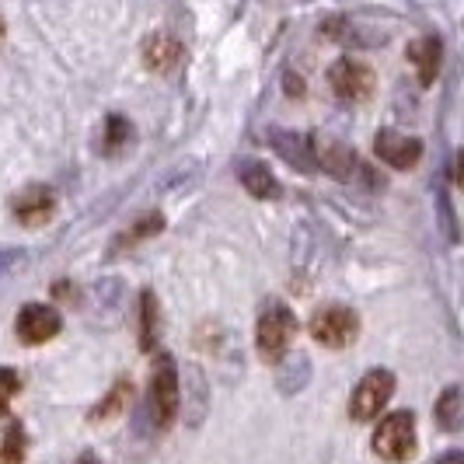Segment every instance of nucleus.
I'll return each mask as SVG.
<instances>
[{
	"label": "nucleus",
	"mask_w": 464,
	"mask_h": 464,
	"mask_svg": "<svg viewBox=\"0 0 464 464\" xmlns=\"http://www.w3.org/2000/svg\"><path fill=\"white\" fill-rule=\"evenodd\" d=\"M161 227H164L161 217H158V213H147V217H143L140 224H133L130 231L119 237V248H126V245H137L140 237H150V234H158Z\"/></svg>",
	"instance_id": "20"
},
{
	"label": "nucleus",
	"mask_w": 464,
	"mask_h": 464,
	"mask_svg": "<svg viewBox=\"0 0 464 464\" xmlns=\"http://www.w3.org/2000/svg\"><path fill=\"white\" fill-rule=\"evenodd\" d=\"M276 363H279L276 384H279V392H283V395L301 392L304 384L311 381V360L304 356L301 349H297V353H290V356H279Z\"/></svg>",
	"instance_id": "15"
},
{
	"label": "nucleus",
	"mask_w": 464,
	"mask_h": 464,
	"mask_svg": "<svg viewBox=\"0 0 464 464\" xmlns=\"http://www.w3.org/2000/svg\"><path fill=\"white\" fill-rule=\"evenodd\" d=\"M0 43H4V22H0Z\"/></svg>",
	"instance_id": "26"
},
{
	"label": "nucleus",
	"mask_w": 464,
	"mask_h": 464,
	"mask_svg": "<svg viewBox=\"0 0 464 464\" xmlns=\"http://www.w3.org/2000/svg\"><path fill=\"white\" fill-rule=\"evenodd\" d=\"M269 147L276 150L283 161L294 164V168H301V171H314V168H318V164L311 161V158H314V154H311V140L301 137L297 130L273 126V130H269Z\"/></svg>",
	"instance_id": "10"
},
{
	"label": "nucleus",
	"mask_w": 464,
	"mask_h": 464,
	"mask_svg": "<svg viewBox=\"0 0 464 464\" xmlns=\"http://www.w3.org/2000/svg\"><path fill=\"white\" fill-rule=\"evenodd\" d=\"M154 311H158V307H154V297L143 294V339H140L143 349H150V343H154Z\"/></svg>",
	"instance_id": "22"
},
{
	"label": "nucleus",
	"mask_w": 464,
	"mask_h": 464,
	"mask_svg": "<svg viewBox=\"0 0 464 464\" xmlns=\"http://www.w3.org/2000/svg\"><path fill=\"white\" fill-rule=\"evenodd\" d=\"M28 440H24L22 422H11L4 433H0V464H22Z\"/></svg>",
	"instance_id": "17"
},
{
	"label": "nucleus",
	"mask_w": 464,
	"mask_h": 464,
	"mask_svg": "<svg viewBox=\"0 0 464 464\" xmlns=\"http://www.w3.org/2000/svg\"><path fill=\"white\" fill-rule=\"evenodd\" d=\"M143 63L158 73H171V70L182 63V43L164 35V32H154L147 43H143Z\"/></svg>",
	"instance_id": "13"
},
{
	"label": "nucleus",
	"mask_w": 464,
	"mask_h": 464,
	"mask_svg": "<svg viewBox=\"0 0 464 464\" xmlns=\"http://www.w3.org/2000/svg\"><path fill=\"white\" fill-rule=\"evenodd\" d=\"M328 84L349 105L353 102H367L373 94V70L367 63H360V60H353V56H343V60H335L328 67Z\"/></svg>",
	"instance_id": "6"
},
{
	"label": "nucleus",
	"mask_w": 464,
	"mask_h": 464,
	"mask_svg": "<svg viewBox=\"0 0 464 464\" xmlns=\"http://www.w3.org/2000/svg\"><path fill=\"white\" fill-rule=\"evenodd\" d=\"M311 335H314V343H322L328 349H346L360 335V318L353 307L328 304V307H318L311 314Z\"/></svg>",
	"instance_id": "4"
},
{
	"label": "nucleus",
	"mask_w": 464,
	"mask_h": 464,
	"mask_svg": "<svg viewBox=\"0 0 464 464\" xmlns=\"http://www.w3.org/2000/svg\"><path fill=\"white\" fill-rule=\"evenodd\" d=\"M234 171H237V179H241V186L248 188L256 199H279V182L276 175L269 171V164H262L258 158H241V161L234 164Z\"/></svg>",
	"instance_id": "12"
},
{
	"label": "nucleus",
	"mask_w": 464,
	"mask_h": 464,
	"mask_svg": "<svg viewBox=\"0 0 464 464\" xmlns=\"http://www.w3.org/2000/svg\"><path fill=\"white\" fill-rule=\"evenodd\" d=\"M373 454L388 464H401L416 454V416L412 412H392L381 419L373 433Z\"/></svg>",
	"instance_id": "2"
},
{
	"label": "nucleus",
	"mask_w": 464,
	"mask_h": 464,
	"mask_svg": "<svg viewBox=\"0 0 464 464\" xmlns=\"http://www.w3.org/2000/svg\"><path fill=\"white\" fill-rule=\"evenodd\" d=\"M440 213H443V220H447V237L454 241V237H458V231H454V213H450V199H447L443 192H440Z\"/></svg>",
	"instance_id": "23"
},
{
	"label": "nucleus",
	"mask_w": 464,
	"mask_h": 464,
	"mask_svg": "<svg viewBox=\"0 0 464 464\" xmlns=\"http://www.w3.org/2000/svg\"><path fill=\"white\" fill-rule=\"evenodd\" d=\"M130 398H133V384L130 381H119L116 388H112V395L105 398L98 409L92 412V419H112V416H119L126 405H130Z\"/></svg>",
	"instance_id": "19"
},
{
	"label": "nucleus",
	"mask_w": 464,
	"mask_h": 464,
	"mask_svg": "<svg viewBox=\"0 0 464 464\" xmlns=\"http://www.w3.org/2000/svg\"><path fill=\"white\" fill-rule=\"evenodd\" d=\"M437 426L450 430V433L461 426V388H447L440 395V401H437Z\"/></svg>",
	"instance_id": "18"
},
{
	"label": "nucleus",
	"mask_w": 464,
	"mask_h": 464,
	"mask_svg": "<svg viewBox=\"0 0 464 464\" xmlns=\"http://www.w3.org/2000/svg\"><path fill=\"white\" fill-rule=\"evenodd\" d=\"M395 395V373L392 371H371L363 373V381L353 388L349 395V419L356 422H371L381 416V409Z\"/></svg>",
	"instance_id": "5"
},
{
	"label": "nucleus",
	"mask_w": 464,
	"mask_h": 464,
	"mask_svg": "<svg viewBox=\"0 0 464 464\" xmlns=\"http://www.w3.org/2000/svg\"><path fill=\"white\" fill-rule=\"evenodd\" d=\"M53 209H56V196L46 186H28L14 199V220L24 227H43V224H49Z\"/></svg>",
	"instance_id": "9"
},
{
	"label": "nucleus",
	"mask_w": 464,
	"mask_h": 464,
	"mask_svg": "<svg viewBox=\"0 0 464 464\" xmlns=\"http://www.w3.org/2000/svg\"><path fill=\"white\" fill-rule=\"evenodd\" d=\"M311 154L318 158L314 164H322L325 171H332V175H339V179H353V171H356V150L353 147H346V143H339V140H328V137H318L311 140Z\"/></svg>",
	"instance_id": "11"
},
{
	"label": "nucleus",
	"mask_w": 464,
	"mask_h": 464,
	"mask_svg": "<svg viewBox=\"0 0 464 464\" xmlns=\"http://www.w3.org/2000/svg\"><path fill=\"white\" fill-rule=\"evenodd\" d=\"M130 143H133V126H130V119L109 116L105 133H102V147H105V154H122Z\"/></svg>",
	"instance_id": "16"
},
{
	"label": "nucleus",
	"mask_w": 464,
	"mask_h": 464,
	"mask_svg": "<svg viewBox=\"0 0 464 464\" xmlns=\"http://www.w3.org/2000/svg\"><path fill=\"white\" fill-rule=\"evenodd\" d=\"M182 409V388H179V367L175 360L161 353L154 363V377H150V419L158 430H168Z\"/></svg>",
	"instance_id": "1"
},
{
	"label": "nucleus",
	"mask_w": 464,
	"mask_h": 464,
	"mask_svg": "<svg viewBox=\"0 0 464 464\" xmlns=\"http://www.w3.org/2000/svg\"><path fill=\"white\" fill-rule=\"evenodd\" d=\"M294 335H297V318H294V311L283 307V304H269V311H262L258 328H256V343H258L262 360H273V363H276L279 356H286Z\"/></svg>",
	"instance_id": "3"
},
{
	"label": "nucleus",
	"mask_w": 464,
	"mask_h": 464,
	"mask_svg": "<svg viewBox=\"0 0 464 464\" xmlns=\"http://www.w3.org/2000/svg\"><path fill=\"white\" fill-rule=\"evenodd\" d=\"M405 56H409V63L416 67L419 84H433V81H437V73H440V60H443L440 39H433V35H430V39H416V43H409Z\"/></svg>",
	"instance_id": "14"
},
{
	"label": "nucleus",
	"mask_w": 464,
	"mask_h": 464,
	"mask_svg": "<svg viewBox=\"0 0 464 464\" xmlns=\"http://www.w3.org/2000/svg\"><path fill=\"white\" fill-rule=\"evenodd\" d=\"M22 262V252H0V276L7 273V269H14Z\"/></svg>",
	"instance_id": "24"
},
{
	"label": "nucleus",
	"mask_w": 464,
	"mask_h": 464,
	"mask_svg": "<svg viewBox=\"0 0 464 464\" xmlns=\"http://www.w3.org/2000/svg\"><path fill=\"white\" fill-rule=\"evenodd\" d=\"M461 461H464L461 450H450V454H443V458H440L437 464H461Z\"/></svg>",
	"instance_id": "25"
},
{
	"label": "nucleus",
	"mask_w": 464,
	"mask_h": 464,
	"mask_svg": "<svg viewBox=\"0 0 464 464\" xmlns=\"http://www.w3.org/2000/svg\"><path fill=\"white\" fill-rule=\"evenodd\" d=\"M18 339L28 343V346H43L49 339H56L60 335V311L56 307H49V304H28L22 307V314H18Z\"/></svg>",
	"instance_id": "7"
},
{
	"label": "nucleus",
	"mask_w": 464,
	"mask_h": 464,
	"mask_svg": "<svg viewBox=\"0 0 464 464\" xmlns=\"http://www.w3.org/2000/svg\"><path fill=\"white\" fill-rule=\"evenodd\" d=\"M22 392V381H18V373L11 371V367H0V416H7V409H11V398Z\"/></svg>",
	"instance_id": "21"
},
{
	"label": "nucleus",
	"mask_w": 464,
	"mask_h": 464,
	"mask_svg": "<svg viewBox=\"0 0 464 464\" xmlns=\"http://www.w3.org/2000/svg\"><path fill=\"white\" fill-rule=\"evenodd\" d=\"M373 154L384 164L405 171V168H416L419 158H422V140L405 137V133H398V130H381V133L373 137Z\"/></svg>",
	"instance_id": "8"
}]
</instances>
